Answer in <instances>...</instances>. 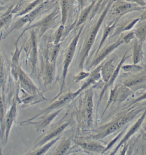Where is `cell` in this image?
I'll list each match as a JSON object with an SVG mask.
<instances>
[{
    "mask_svg": "<svg viewBox=\"0 0 146 155\" xmlns=\"http://www.w3.org/2000/svg\"><path fill=\"white\" fill-rule=\"evenodd\" d=\"M114 3V0H110V2L107 4L105 10L103 11L101 16H100L99 19L97 22L95 23L94 26L92 27L91 31L89 32L87 38L86 39L85 42L83 47V50L82 52V58H81V64H83V62L85 60V58L88 56V53L91 49L92 45L94 44L97 36V33L100 26L102 25V22L104 21L107 12L109 11L111 6Z\"/></svg>",
    "mask_w": 146,
    "mask_h": 155,
    "instance_id": "6da1fadb",
    "label": "cell"
},
{
    "mask_svg": "<svg viewBox=\"0 0 146 155\" xmlns=\"http://www.w3.org/2000/svg\"><path fill=\"white\" fill-rule=\"evenodd\" d=\"M144 8H145L127 2L125 0V1L119 0L113 3L111 11L114 15L121 16L132 11H139Z\"/></svg>",
    "mask_w": 146,
    "mask_h": 155,
    "instance_id": "7a4b0ae2",
    "label": "cell"
},
{
    "mask_svg": "<svg viewBox=\"0 0 146 155\" xmlns=\"http://www.w3.org/2000/svg\"><path fill=\"white\" fill-rule=\"evenodd\" d=\"M84 25L82 26L80 28V30L78 31L77 34L74 36L73 40L70 44L66 54L65 55L64 61L63 74V83L64 82L66 76L67 72L68 67L71 62L72 59L74 55L76 49L80 36L82 31Z\"/></svg>",
    "mask_w": 146,
    "mask_h": 155,
    "instance_id": "3957f363",
    "label": "cell"
},
{
    "mask_svg": "<svg viewBox=\"0 0 146 155\" xmlns=\"http://www.w3.org/2000/svg\"><path fill=\"white\" fill-rule=\"evenodd\" d=\"M56 11L57 10H56L55 11H53L52 13L50 14L49 15L45 17L44 19H42L41 21L37 22V23H35L34 25H31L30 27H28V28L25 29V31H24L22 32V34L20 35V36L19 37V38H18V40H17V43L18 42V41H19L20 38L22 37L24 32L30 29V28H39L40 29V36L42 35L44 33V32H45L46 30H47L48 27L51 25L54 19H55V17H56L57 13H58L57 11Z\"/></svg>",
    "mask_w": 146,
    "mask_h": 155,
    "instance_id": "277c9868",
    "label": "cell"
},
{
    "mask_svg": "<svg viewBox=\"0 0 146 155\" xmlns=\"http://www.w3.org/2000/svg\"><path fill=\"white\" fill-rule=\"evenodd\" d=\"M44 5H41L38 7L37 9H35L33 12H31L30 14L25 15V17H22L21 19H19L16 23L14 24L13 27H12L11 29L9 30L8 33L6 34L5 38L7 35H8L9 34L12 32V31L17 29H19L22 26H24L26 23L28 22H31L33 19L36 18V16L40 13V11L43 9L44 8Z\"/></svg>",
    "mask_w": 146,
    "mask_h": 155,
    "instance_id": "5b68a950",
    "label": "cell"
},
{
    "mask_svg": "<svg viewBox=\"0 0 146 155\" xmlns=\"http://www.w3.org/2000/svg\"><path fill=\"white\" fill-rule=\"evenodd\" d=\"M28 46L30 51L32 65L33 67H35L37 58V45L36 34L33 29L31 31V36Z\"/></svg>",
    "mask_w": 146,
    "mask_h": 155,
    "instance_id": "8992f818",
    "label": "cell"
},
{
    "mask_svg": "<svg viewBox=\"0 0 146 155\" xmlns=\"http://www.w3.org/2000/svg\"><path fill=\"white\" fill-rule=\"evenodd\" d=\"M125 41L123 39H122L118 41H116V42L112 44V45H110L109 46L107 47V48L103 50L102 53H101L99 57L97 58L95 61H94L93 65H97V64H99L100 61H102V60L104 59L111 51H113V50L116 49V48L118 47L120 45H122L124 43Z\"/></svg>",
    "mask_w": 146,
    "mask_h": 155,
    "instance_id": "52a82bcc",
    "label": "cell"
},
{
    "mask_svg": "<svg viewBox=\"0 0 146 155\" xmlns=\"http://www.w3.org/2000/svg\"><path fill=\"white\" fill-rule=\"evenodd\" d=\"M146 115V111H145L143 115L142 116H141V118L138 120L137 122H136L135 124L133 125L132 127L130 129L129 131L126 134V135L124 137V138H123V139L121 140V141L120 142V143H119L118 146H117V147L116 148L115 151L117 150L121 146V145L124 143L126 141V140H127L133 134L135 133L136 131V130H138V128L140 126L142 122L143 121Z\"/></svg>",
    "mask_w": 146,
    "mask_h": 155,
    "instance_id": "ba28073f",
    "label": "cell"
},
{
    "mask_svg": "<svg viewBox=\"0 0 146 155\" xmlns=\"http://www.w3.org/2000/svg\"><path fill=\"white\" fill-rule=\"evenodd\" d=\"M114 66L113 61H110L107 62L102 67V76L105 82H107L110 80V78L114 71Z\"/></svg>",
    "mask_w": 146,
    "mask_h": 155,
    "instance_id": "9c48e42d",
    "label": "cell"
},
{
    "mask_svg": "<svg viewBox=\"0 0 146 155\" xmlns=\"http://www.w3.org/2000/svg\"><path fill=\"white\" fill-rule=\"evenodd\" d=\"M135 35L138 41L142 43L146 38V22H143L140 24L135 29L134 32Z\"/></svg>",
    "mask_w": 146,
    "mask_h": 155,
    "instance_id": "30bf717a",
    "label": "cell"
},
{
    "mask_svg": "<svg viewBox=\"0 0 146 155\" xmlns=\"http://www.w3.org/2000/svg\"><path fill=\"white\" fill-rule=\"evenodd\" d=\"M141 43L136 40L134 43L133 45V62L134 64H138L140 62L142 54Z\"/></svg>",
    "mask_w": 146,
    "mask_h": 155,
    "instance_id": "8fae6325",
    "label": "cell"
},
{
    "mask_svg": "<svg viewBox=\"0 0 146 155\" xmlns=\"http://www.w3.org/2000/svg\"><path fill=\"white\" fill-rule=\"evenodd\" d=\"M62 24L64 25L67 19L70 7V0H61Z\"/></svg>",
    "mask_w": 146,
    "mask_h": 155,
    "instance_id": "7c38bea8",
    "label": "cell"
},
{
    "mask_svg": "<svg viewBox=\"0 0 146 155\" xmlns=\"http://www.w3.org/2000/svg\"><path fill=\"white\" fill-rule=\"evenodd\" d=\"M95 4V2H93L90 6L87 7L84 11H82V14L80 15L79 18L78 19L77 23L76 24V27H79L80 25H82L88 18V15L93 8Z\"/></svg>",
    "mask_w": 146,
    "mask_h": 155,
    "instance_id": "4fadbf2b",
    "label": "cell"
},
{
    "mask_svg": "<svg viewBox=\"0 0 146 155\" xmlns=\"http://www.w3.org/2000/svg\"><path fill=\"white\" fill-rule=\"evenodd\" d=\"M81 146L84 149L92 151H102L105 149V147L102 146L92 143H81Z\"/></svg>",
    "mask_w": 146,
    "mask_h": 155,
    "instance_id": "5bb4252c",
    "label": "cell"
},
{
    "mask_svg": "<svg viewBox=\"0 0 146 155\" xmlns=\"http://www.w3.org/2000/svg\"><path fill=\"white\" fill-rule=\"evenodd\" d=\"M116 22H112V23L109 24L108 25L106 26L105 28V30H104V33H103V36H102V40H101V42H100V45H99V48H98V51L100 49L101 46H102V44H103L104 42L105 41V40L107 38V36H108L109 34L110 33V31H111L114 26H115Z\"/></svg>",
    "mask_w": 146,
    "mask_h": 155,
    "instance_id": "9a60e30c",
    "label": "cell"
},
{
    "mask_svg": "<svg viewBox=\"0 0 146 155\" xmlns=\"http://www.w3.org/2000/svg\"><path fill=\"white\" fill-rule=\"evenodd\" d=\"M126 54L123 56L122 60H121L118 66L116 67V69L114 70V72H113L112 76H111V78H110V80L107 82L108 83H107V86H106V88H107V87H109L110 85H111V84L113 83L115 79H116V77H117V75L118 74L120 70V68H121L123 64V62H124V61L126 60L127 58H126V56H125Z\"/></svg>",
    "mask_w": 146,
    "mask_h": 155,
    "instance_id": "2e32d148",
    "label": "cell"
},
{
    "mask_svg": "<svg viewBox=\"0 0 146 155\" xmlns=\"http://www.w3.org/2000/svg\"><path fill=\"white\" fill-rule=\"evenodd\" d=\"M144 78L142 77H136L127 81L125 83V85L127 87H131L135 85L136 84L141 83L143 80Z\"/></svg>",
    "mask_w": 146,
    "mask_h": 155,
    "instance_id": "e0dca14e",
    "label": "cell"
},
{
    "mask_svg": "<svg viewBox=\"0 0 146 155\" xmlns=\"http://www.w3.org/2000/svg\"><path fill=\"white\" fill-rule=\"evenodd\" d=\"M67 124H64L62 126H60V127H59L58 128H57L55 130L53 131L49 135L47 136H46V137L45 138V140H44L43 141H45V140L46 141V140H49V139L52 138V137H54L56 135H57L58 134L60 133L62 130H64L65 127H66L67 125Z\"/></svg>",
    "mask_w": 146,
    "mask_h": 155,
    "instance_id": "ac0fdd59",
    "label": "cell"
},
{
    "mask_svg": "<svg viewBox=\"0 0 146 155\" xmlns=\"http://www.w3.org/2000/svg\"><path fill=\"white\" fill-rule=\"evenodd\" d=\"M93 108V98L92 94H89L86 99V108L89 114H91Z\"/></svg>",
    "mask_w": 146,
    "mask_h": 155,
    "instance_id": "d6986e66",
    "label": "cell"
},
{
    "mask_svg": "<svg viewBox=\"0 0 146 155\" xmlns=\"http://www.w3.org/2000/svg\"><path fill=\"white\" fill-rule=\"evenodd\" d=\"M16 107H15V105H14L13 107H12V109H11V111H10V113H9L8 116V119H7V124L8 128H10V126H11L15 114H16Z\"/></svg>",
    "mask_w": 146,
    "mask_h": 155,
    "instance_id": "ffe728a7",
    "label": "cell"
},
{
    "mask_svg": "<svg viewBox=\"0 0 146 155\" xmlns=\"http://www.w3.org/2000/svg\"><path fill=\"white\" fill-rule=\"evenodd\" d=\"M64 29V25L62 24L59 27L58 29H57L56 32L55 37H54V44L58 45V43L60 41Z\"/></svg>",
    "mask_w": 146,
    "mask_h": 155,
    "instance_id": "44dd1931",
    "label": "cell"
},
{
    "mask_svg": "<svg viewBox=\"0 0 146 155\" xmlns=\"http://www.w3.org/2000/svg\"><path fill=\"white\" fill-rule=\"evenodd\" d=\"M70 145V140H65L59 147V149L57 150V154H63V153L65 152L67 150Z\"/></svg>",
    "mask_w": 146,
    "mask_h": 155,
    "instance_id": "7402d4cb",
    "label": "cell"
},
{
    "mask_svg": "<svg viewBox=\"0 0 146 155\" xmlns=\"http://www.w3.org/2000/svg\"><path fill=\"white\" fill-rule=\"evenodd\" d=\"M119 127L117 123L116 124H113L112 125H110L105 130L103 137L106 136H107L108 134L115 132V131L117 130Z\"/></svg>",
    "mask_w": 146,
    "mask_h": 155,
    "instance_id": "603a6c76",
    "label": "cell"
},
{
    "mask_svg": "<svg viewBox=\"0 0 146 155\" xmlns=\"http://www.w3.org/2000/svg\"><path fill=\"white\" fill-rule=\"evenodd\" d=\"M42 1L43 0H36L34 2L32 3L31 5H29L28 7H27V8L25 10L22 11L21 13H20V14H19V16H22V15H24L25 14H27V13L30 11V10H32L34 7L36 6L37 4H39V3H40V2Z\"/></svg>",
    "mask_w": 146,
    "mask_h": 155,
    "instance_id": "cb8c5ba5",
    "label": "cell"
},
{
    "mask_svg": "<svg viewBox=\"0 0 146 155\" xmlns=\"http://www.w3.org/2000/svg\"><path fill=\"white\" fill-rule=\"evenodd\" d=\"M123 69L125 71L128 72H133V71H136L141 69V67L137 66L136 64L134 65H126L122 67Z\"/></svg>",
    "mask_w": 146,
    "mask_h": 155,
    "instance_id": "d4e9b609",
    "label": "cell"
},
{
    "mask_svg": "<svg viewBox=\"0 0 146 155\" xmlns=\"http://www.w3.org/2000/svg\"><path fill=\"white\" fill-rule=\"evenodd\" d=\"M125 1L129 2L136 4L143 8H145L146 7V2L145 0H125Z\"/></svg>",
    "mask_w": 146,
    "mask_h": 155,
    "instance_id": "484cf974",
    "label": "cell"
},
{
    "mask_svg": "<svg viewBox=\"0 0 146 155\" xmlns=\"http://www.w3.org/2000/svg\"><path fill=\"white\" fill-rule=\"evenodd\" d=\"M135 36L134 34V32H131L128 34L126 36L123 38V40H124L125 42L127 43L130 41L132 39L134 38Z\"/></svg>",
    "mask_w": 146,
    "mask_h": 155,
    "instance_id": "4316f807",
    "label": "cell"
},
{
    "mask_svg": "<svg viewBox=\"0 0 146 155\" xmlns=\"http://www.w3.org/2000/svg\"><path fill=\"white\" fill-rule=\"evenodd\" d=\"M139 20V19H135V20H134L132 22L129 23V24L128 25H127L126 27L123 28V31H125L129 30V29H130L131 28H132V27H133L135 24L136 23V22H137Z\"/></svg>",
    "mask_w": 146,
    "mask_h": 155,
    "instance_id": "83f0119b",
    "label": "cell"
},
{
    "mask_svg": "<svg viewBox=\"0 0 146 155\" xmlns=\"http://www.w3.org/2000/svg\"><path fill=\"white\" fill-rule=\"evenodd\" d=\"M126 119H124V118H122V119H120L118 120L117 122V124L118 125L119 127H120V126L124 125L126 123Z\"/></svg>",
    "mask_w": 146,
    "mask_h": 155,
    "instance_id": "f1b7e54d",
    "label": "cell"
},
{
    "mask_svg": "<svg viewBox=\"0 0 146 155\" xmlns=\"http://www.w3.org/2000/svg\"><path fill=\"white\" fill-rule=\"evenodd\" d=\"M146 99V93L144 94L142 96L140 97L139 98H138L135 101V102H137L139 101H142V100L145 99Z\"/></svg>",
    "mask_w": 146,
    "mask_h": 155,
    "instance_id": "f546056e",
    "label": "cell"
},
{
    "mask_svg": "<svg viewBox=\"0 0 146 155\" xmlns=\"http://www.w3.org/2000/svg\"><path fill=\"white\" fill-rule=\"evenodd\" d=\"M141 19L143 21L146 20V7L145 8V11H144L143 14L141 16Z\"/></svg>",
    "mask_w": 146,
    "mask_h": 155,
    "instance_id": "4dcf8cb0",
    "label": "cell"
},
{
    "mask_svg": "<svg viewBox=\"0 0 146 155\" xmlns=\"http://www.w3.org/2000/svg\"><path fill=\"white\" fill-rule=\"evenodd\" d=\"M78 2L81 8H83L84 5V0H78Z\"/></svg>",
    "mask_w": 146,
    "mask_h": 155,
    "instance_id": "1f68e13d",
    "label": "cell"
}]
</instances>
